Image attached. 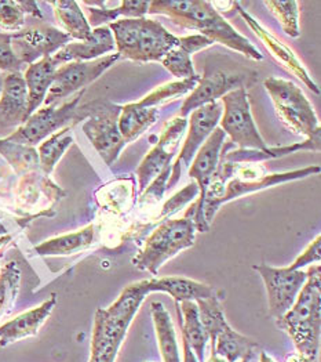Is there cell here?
Returning <instances> with one entry per match:
<instances>
[{
    "label": "cell",
    "instance_id": "f35d334b",
    "mask_svg": "<svg viewBox=\"0 0 321 362\" xmlns=\"http://www.w3.org/2000/svg\"><path fill=\"white\" fill-rule=\"evenodd\" d=\"M25 24V14L18 1L0 0V28L6 30H21Z\"/></svg>",
    "mask_w": 321,
    "mask_h": 362
},
{
    "label": "cell",
    "instance_id": "b9f144b4",
    "mask_svg": "<svg viewBox=\"0 0 321 362\" xmlns=\"http://www.w3.org/2000/svg\"><path fill=\"white\" fill-rule=\"evenodd\" d=\"M24 64L16 57L11 49V35L0 32V71L20 72Z\"/></svg>",
    "mask_w": 321,
    "mask_h": 362
},
{
    "label": "cell",
    "instance_id": "e575fe53",
    "mask_svg": "<svg viewBox=\"0 0 321 362\" xmlns=\"http://www.w3.org/2000/svg\"><path fill=\"white\" fill-rule=\"evenodd\" d=\"M196 304L199 308L200 321L205 327V332L208 334L210 341L212 343L219 333L229 327L225 318V313L219 300V296L217 293L208 299L196 302Z\"/></svg>",
    "mask_w": 321,
    "mask_h": 362
},
{
    "label": "cell",
    "instance_id": "ab89813d",
    "mask_svg": "<svg viewBox=\"0 0 321 362\" xmlns=\"http://www.w3.org/2000/svg\"><path fill=\"white\" fill-rule=\"evenodd\" d=\"M199 195V187L198 184H189L186 185L182 191H179L178 194H176L173 198H170L164 206L162 208V211L159 213V217L157 220L162 223V221H166V220H170V217L173 214H176L178 211H181L186 204H189L190 201H193L196 197Z\"/></svg>",
    "mask_w": 321,
    "mask_h": 362
},
{
    "label": "cell",
    "instance_id": "3957f363",
    "mask_svg": "<svg viewBox=\"0 0 321 362\" xmlns=\"http://www.w3.org/2000/svg\"><path fill=\"white\" fill-rule=\"evenodd\" d=\"M308 279L290 311L276 320L277 328L291 337L296 351L316 362L320 351L321 267L310 266Z\"/></svg>",
    "mask_w": 321,
    "mask_h": 362
},
{
    "label": "cell",
    "instance_id": "ba28073f",
    "mask_svg": "<svg viewBox=\"0 0 321 362\" xmlns=\"http://www.w3.org/2000/svg\"><path fill=\"white\" fill-rule=\"evenodd\" d=\"M66 195L42 170L30 172L20 177L14 189L13 211L18 224L24 228L39 217H53L56 205Z\"/></svg>",
    "mask_w": 321,
    "mask_h": 362
},
{
    "label": "cell",
    "instance_id": "7c38bea8",
    "mask_svg": "<svg viewBox=\"0 0 321 362\" xmlns=\"http://www.w3.org/2000/svg\"><path fill=\"white\" fill-rule=\"evenodd\" d=\"M225 132L221 127H215L210 137L205 140V144L195 155L192 166L189 168V176L196 180L199 187V198L196 204L186 211L185 217L192 218L196 230L200 233H207L210 230V224L205 221V191L218 168L221 150L225 144Z\"/></svg>",
    "mask_w": 321,
    "mask_h": 362
},
{
    "label": "cell",
    "instance_id": "ac0fdd59",
    "mask_svg": "<svg viewBox=\"0 0 321 362\" xmlns=\"http://www.w3.org/2000/svg\"><path fill=\"white\" fill-rule=\"evenodd\" d=\"M243 81L244 75H234L224 71H207L196 88L186 97L181 107L179 117L186 118L190 112L205 104L217 103L218 98H222L229 91L244 88Z\"/></svg>",
    "mask_w": 321,
    "mask_h": 362
},
{
    "label": "cell",
    "instance_id": "4fadbf2b",
    "mask_svg": "<svg viewBox=\"0 0 321 362\" xmlns=\"http://www.w3.org/2000/svg\"><path fill=\"white\" fill-rule=\"evenodd\" d=\"M119 54L104 56L98 60L86 62H68L57 68L54 81L46 95L44 105L57 104V101L73 94L85 90L90 83L97 81L105 71H108L117 60Z\"/></svg>",
    "mask_w": 321,
    "mask_h": 362
},
{
    "label": "cell",
    "instance_id": "8d00e7d4",
    "mask_svg": "<svg viewBox=\"0 0 321 362\" xmlns=\"http://www.w3.org/2000/svg\"><path fill=\"white\" fill-rule=\"evenodd\" d=\"M21 272L16 262L4 264L0 272V317L8 310L20 292Z\"/></svg>",
    "mask_w": 321,
    "mask_h": 362
},
{
    "label": "cell",
    "instance_id": "d590c367",
    "mask_svg": "<svg viewBox=\"0 0 321 362\" xmlns=\"http://www.w3.org/2000/svg\"><path fill=\"white\" fill-rule=\"evenodd\" d=\"M200 76H193L189 79H181L178 82L166 83L163 86H159L157 89L149 93L141 101H138L143 107L146 108H156L157 105L167 104L170 101H174L176 98L188 94L189 91L193 90L196 85L199 83Z\"/></svg>",
    "mask_w": 321,
    "mask_h": 362
},
{
    "label": "cell",
    "instance_id": "f5cc1de1",
    "mask_svg": "<svg viewBox=\"0 0 321 362\" xmlns=\"http://www.w3.org/2000/svg\"><path fill=\"white\" fill-rule=\"evenodd\" d=\"M251 358H253V356H248V357H246V358H243L240 362H250L251 361Z\"/></svg>",
    "mask_w": 321,
    "mask_h": 362
},
{
    "label": "cell",
    "instance_id": "d6986e66",
    "mask_svg": "<svg viewBox=\"0 0 321 362\" xmlns=\"http://www.w3.org/2000/svg\"><path fill=\"white\" fill-rule=\"evenodd\" d=\"M237 7H238V13L243 17V20L248 24V27L253 30V32L262 40L265 47L272 54V57H274L276 61L283 68H286L289 72H291L293 76H296L299 81H302L310 90L315 91L316 94H320L319 86L315 83V81L312 79V76L309 75V72L306 71L303 64L299 61V59L296 57V54L292 52L291 49L287 45H284L281 40H279L272 32L263 28L262 25L254 17H251L244 8L240 7L238 3H237Z\"/></svg>",
    "mask_w": 321,
    "mask_h": 362
},
{
    "label": "cell",
    "instance_id": "9a60e30c",
    "mask_svg": "<svg viewBox=\"0 0 321 362\" xmlns=\"http://www.w3.org/2000/svg\"><path fill=\"white\" fill-rule=\"evenodd\" d=\"M253 269L263 279L267 293L269 315L274 320L281 318L293 305L308 279V274L303 270H291L290 267L277 269L267 264L254 266Z\"/></svg>",
    "mask_w": 321,
    "mask_h": 362
},
{
    "label": "cell",
    "instance_id": "7402d4cb",
    "mask_svg": "<svg viewBox=\"0 0 321 362\" xmlns=\"http://www.w3.org/2000/svg\"><path fill=\"white\" fill-rule=\"evenodd\" d=\"M57 304V295L53 293L39 307L17 315L16 318L0 325V347H6L21 339L36 336L42 325L53 313Z\"/></svg>",
    "mask_w": 321,
    "mask_h": 362
},
{
    "label": "cell",
    "instance_id": "681fc988",
    "mask_svg": "<svg viewBox=\"0 0 321 362\" xmlns=\"http://www.w3.org/2000/svg\"><path fill=\"white\" fill-rule=\"evenodd\" d=\"M207 362H228L225 361L224 358H221V357H218V356H214V354H211V357H210V360Z\"/></svg>",
    "mask_w": 321,
    "mask_h": 362
},
{
    "label": "cell",
    "instance_id": "277c9868",
    "mask_svg": "<svg viewBox=\"0 0 321 362\" xmlns=\"http://www.w3.org/2000/svg\"><path fill=\"white\" fill-rule=\"evenodd\" d=\"M240 172L244 173V176L231 175L225 168V165L222 163V160L219 159L218 168L212 175V179L210 181L208 188L205 191V217L208 224L214 220L217 211L224 204L231 202L243 195H248L265 188H270L281 182L299 180L313 175H319L320 166H309V168L298 169L287 173L263 175L260 177L254 176L253 172L251 173L247 172V169L244 168H240Z\"/></svg>",
    "mask_w": 321,
    "mask_h": 362
},
{
    "label": "cell",
    "instance_id": "db71d44e",
    "mask_svg": "<svg viewBox=\"0 0 321 362\" xmlns=\"http://www.w3.org/2000/svg\"><path fill=\"white\" fill-rule=\"evenodd\" d=\"M145 362H147V361H145Z\"/></svg>",
    "mask_w": 321,
    "mask_h": 362
},
{
    "label": "cell",
    "instance_id": "f546056e",
    "mask_svg": "<svg viewBox=\"0 0 321 362\" xmlns=\"http://www.w3.org/2000/svg\"><path fill=\"white\" fill-rule=\"evenodd\" d=\"M211 346L214 356H218L228 362H240L243 358L253 356L257 343L247 336L236 332L229 325L215 337Z\"/></svg>",
    "mask_w": 321,
    "mask_h": 362
},
{
    "label": "cell",
    "instance_id": "603a6c76",
    "mask_svg": "<svg viewBox=\"0 0 321 362\" xmlns=\"http://www.w3.org/2000/svg\"><path fill=\"white\" fill-rule=\"evenodd\" d=\"M147 292H164L169 293L176 303L199 302L205 300L218 292L203 282H198L182 276H163L146 279Z\"/></svg>",
    "mask_w": 321,
    "mask_h": 362
},
{
    "label": "cell",
    "instance_id": "ffe728a7",
    "mask_svg": "<svg viewBox=\"0 0 321 362\" xmlns=\"http://www.w3.org/2000/svg\"><path fill=\"white\" fill-rule=\"evenodd\" d=\"M28 118V90L24 75L7 72L0 94V127H20Z\"/></svg>",
    "mask_w": 321,
    "mask_h": 362
},
{
    "label": "cell",
    "instance_id": "9c48e42d",
    "mask_svg": "<svg viewBox=\"0 0 321 362\" xmlns=\"http://www.w3.org/2000/svg\"><path fill=\"white\" fill-rule=\"evenodd\" d=\"M85 91L86 89L79 91L72 100L61 105L53 104L46 108L37 110L23 126H20L13 134L6 137V140L28 147H35L61 129L69 126L71 122L86 119L83 110L78 108Z\"/></svg>",
    "mask_w": 321,
    "mask_h": 362
},
{
    "label": "cell",
    "instance_id": "bcb514c9",
    "mask_svg": "<svg viewBox=\"0 0 321 362\" xmlns=\"http://www.w3.org/2000/svg\"><path fill=\"white\" fill-rule=\"evenodd\" d=\"M284 362H312L310 360H308L305 356H302V354H299V353H292V354H289L287 356V358H286V361Z\"/></svg>",
    "mask_w": 321,
    "mask_h": 362
},
{
    "label": "cell",
    "instance_id": "44dd1931",
    "mask_svg": "<svg viewBox=\"0 0 321 362\" xmlns=\"http://www.w3.org/2000/svg\"><path fill=\"white\" fill-rule=\"evenodd\" d=\"M116 50L114 35L108 25L98 27L91 32V36L85 42L68 43L59 50L53 60L57 65H63L68 62H86L104 57L107 53Z\"/></svg>",
    "mask_w": 321,
    "mask_h": 362
},
{
    "label": "cell",
    "instance_id": "8fae6325",
    "mask_svg": "<svg viewBox=\"0 0 321 362\" xmlns=\"http://www.w3.org/2000/svg\"><path fill=\"white\" fill-rule=\"evenodd\" d=\"M224 108L221 129L231 137V143L238 150L265 151L269 147L254 122L246 88L229 91L222 98Z\"/></svg>",
    "mask_w": 321,
    "mask_h": 362
},
{
    "label": "cell",
    "instance_id": "484cf974",
    "mask_svg": "<svg viewBox=\"0 0 321 362\" xmlns=\"http://www.w3.org/2000/svg\"><path fill=\"white\" fill-rule=\"evenodd\" d=\"M98 238V228L95 224H88L87 227L42 242L35 247L39 256H71L83 252L91 247Z\"/></svg>",
    "mask_w": 321,
    "mask_h": 362
},
{
    "label": "cell",
    "instance_id": "7a4b0ae2",
    "mask_svg": "<svg viewBox=\"0 0 321 362\" xmlns=\"http://www.w3.org/2000/svg\"><path fill=\"white\" fill-rule=\"evenodd\" d=\"M146 295L149 292L145 279L126 286L116 302L97 310L88 362L116 361L117 353Z\"/></svg>",
    "mask_w": 321,
    "mask_h": 362
},
{
    "label": "cell",
    "instance_id": "f1b7e54d",
    "mask_svg": "<svg viewBox=\"0 0 321 362\" xmlns=\"http://www.w3.org/2000/svg\"><path fill=\"white\" fill-rule=\"evenodd\" d=\"M159 118V110L146 108L140 103L121 105L119 117V130L127 143L137 140L147 129H150Z\"/></svg>",
    "mask_w": 321,
    "mask_h": 362
},
{
    "label": "cell",
    "instance_id": "cb8c5ba5",
    "mask_svg": "<svg viewBox=\"0 0 321 362\" xmlns=\"http://www.w3.org/2000/svg\"><path fill=\"white\" fill-rule=\"evenodd\" d=\"M212 42L203 35H190L178 37V43L173 50H170L166 57L160 61L163 66L178 79H189L196 76L192 54L211 46Z\"/></svg>",
    "mask_w": 321,
    "mask_h": 362
},
{
    "label": "cell",
    "instance_id": "52a82bcc",
    "mask_svg": "<svg viewBox=\"0 0 321 362\" xmlns=\"http://www.w3.org/2000/svg\"><path fill=\"white\" fill-rule=\"evenodd\" d=\"M263 86L274 104L280 121L291 132L308 137V140L320 137L319 118L305 93L295 83L270 76L263 81Z\"/></svg>",
    "mask_w": 321,
    "mask_h": 362
},
{
    "label": "cell",
    "instance_id": "f6af8a7d",
    "mask_svg": "<svg viewBox=\"0 0 321 362\" xmlns=\"http://www.w3.org/2000/svg\"><path fill=\"white\" fill-rule=\"evenodd\" d=\"M182 346H183V360H182V362H199L196 356H195V353H193V350L190 349L189 343L185 339H182Z\"/></svg>",
    "mask_w": 321,
    "mask_h": 362
},
{
    "label": "cell",
    "instance_id": "7dc6e473",
    "mask_svg": "<svg viewBox=\"0 0 321 362\" xmlns=\"http://www.w3.org/2000/svg\"><path fill=\"white\" fill-rule=\"evenodd\" d=\"M13 241V237L10 235V234H7V235H1L0 237V252L10 243V242Z\"/></svg>",
    "mask_w": 321,
    "mask_h": 362
},
{
    "label": "cell",
    "instance_id": "d6a6232c",
    "mask_svg": "<svg viewBox=\"0 0 321 362\" xmlns=\"http://www.w3.org/2000/svg\"><path fill=\"white\" fill-rule=\"evenodd\" d=\"M0 155L13 168L17 176H24L30 172L40 170L39 155L35 147H28L0 139Z\"/></svg>",
    "mask_w": 321,
    "mask_h": 362
},
{
    "label": "cell",
    "instance_id": "60d3db41",
    "mask_svg": "<svg viewBox=\"0 0 321 362\" xmlns=\"http://www.w3.org/2000/svg\"><path fill=\"white\" fill-rule=\"evenodd\" d=\"M171 175V165L164 168L162 173L147 185V189L140 199V205H156L164 195V191L167 189V181Z\"/></svg>",
    "mask_w": 321,
    "mask_h": 362
},
{
    "label": "cell",
    "instance_id": "8992f818",
    "mask_svg": "<svg viewBox=\"0 0 321 362\" xmlns=\"http://www.w3.org/2000/svg\"><path fill=\"white\" fill-rule=\"evenodd\" d=\"M195 234L196 227L189 217L162 221L146 238L143 250L133 259V264L141 272L157 275L167 260L193 246Z\"/></svg>",
    "mask_w": 321,
    "mask_h": 362
},
{
    "label": "cell",
    "instance_id": "83f0119b",
    "mask_svg": "<svg viewBox=\"0 0 321 362\" xmlns=\"http://www.w3.org/2000/svg\"><path fill=\"white\" fill-rule=\"evenodd\" d=\"M150 315L157 337V346L163 362H181V353L176 341V327L170 313L162 302L150 303Z\"/></svg>",
    "mask_w": 321,
    "mask_h": 362
},
{
    "label": "cell",
    "instance_id": "836d02e7",
    "mask_svg": "<svg viewBox=\"0 0 321 362\" xmlns=\"http://www.w3.org/2000/svg\"><path fill=\"white\" fill-rule=\"evenodd\" d=\"M150 1H120L117 8H88V24L90 27H102L107 23L112 24L119 17L123 18H141L149 10Z\"/></svg>",
    "mask_w": 321,
    "mask_h": 362
},
{
    "label": "cell",
    "instance_id": "d4e9b609",
    "mask_svg": "<svg viewBox=\"0 0 321 362\" xmlns=\"http://www.w3.org/2000/svg\"><path fill=\"white\" fill-rule=\"evenodd\" d=\"M59 65L53 57H44L42 60L30 64L24 74V79L28 90V115H32L44 103L46 95L50 90L54 74Z\"/></svg>",
    "mask_w": 321,
    "mask_h": 362
},
{
    "label": "cell",
    "instance_id": "5b68a950",
    "mask_svg": "<svg viewBox=\"0 0 321 362\" xmlns=\"http://www.w3.org/2000/svg\"><path fill=\"white\" fill-rule=\"evenodd\" d=\"M114 35L119 57L137 62L162 61L178 43L159 21L141 18H121L108 25Z\"/></svg>",
    "mask_w": 321,
    "mask_h": 362
},
{
    "label": "cell",
    "instance_id": "816d5d0a",
    "mask_svg": "<svg viewBox=\"0 0 321 362\" xmlns=\"http://www.w3.org/2000/svg\"><path fill=\"white\" fill-rule=\"evenodd\" d=\"M3 79H4V75L0 74V94H1V90H3Z\"/></svg>",
    "mask_w": 321,
    "mask_h": 362
},
{
    "label": "cell",
    "instance_id": "5bb4252c",
    "mask_svg": "<svg viewBox=\"0 0 321 362\" xmlns=\"http://www.w3.org/2000/svg\"><path fill=\"white\" fill-rule=\"evenodd\" d=\"M221 115H222V105L218 101L205 104L203 107L190 112L188 136L174 163H171V175L167 181V188H173L181 179L182 173L190 166L195 155L205 144V140L210 137L214 129L218 127Z\"/></svg>",
    "mask_w": 321,
    "mask_h": 362
},
{
    "label": "cell",
    "instance_id": "6da1fadb",
    "mask_svg": "<svg viewBox=\"0 0 321 362\" xmlns=\"http://www.w3.org/2000/svg\"><path fill=\"white\" fill-rule=\"evenodd\" d=\"M147 13L167 16L179 27L199 30V35L208 37L212 43H221L251 60H263L262 53L234 30L210 1L155 0L150 1Z\"/></svg>",
    "mask_w": 321,
    "mask_h": 362
},
{
    "label": "cell",
    "instance_id": "4dcf8cb0",
    "mask_svg": "<svg viewBox=\"0 0 321 362\" xmlns=\"http://www.w3.org/2000/svg\"><path fill=\"white\" fill-rule=\"evenodd\" d=\"M49 4L54 8L56 18L59 25L66 30V35L80 42L87 40L92 30L78 1H50Z\"/></svg>",
    "mask_w": 321,
    "mask_h": 362
},
{
    "label": "cell",
    "instance_id": "c3c4849f",
    "mask_svg": "<svg viewBox=\"0 0 321 362\" xmlns=\"http://www.w3.org/2000/svg\"><path fill=\"white\" fill-rule=\"evenodd\" d=\"M260 362H276L270 356H267L265 351L261 353V356H260Z\"/></svg>",
    "mask_w": 321,
    "mask_h": 362
},
{
    "label": "cell",
    "instance_id": "74e56055",
    "mask_svg": "<svg viewBox=\"0 0 321 362\" xmlns=\"http://www.w3.org/2000/svg\"><path fill=\"white\" fill-rule=\"evenodd\" d=\"M265 6L270 10V13L277 18V21L281 25V30L286 32V35L291 37H299V8L298 1H265Z\"/></svg>",
    "mask_w": 321,
    "mask_h": 362
},
{
    "label": "cell",
    "instance_id": "1f68e13d",
    "mask_svg": "<svg viewBox=\"0 0 321 362\" xmlns=\"http://www.w3.org/2000/svg\"><path fill=\"white\" fill-rule=\"evenodd\" d=\"M73 143V134H72V126H66L59 130L57 133L52 134L49 139H46L37 150L39 155V166L42 173L46 176H50L54 170L56 165L65 151L72 146Z\"/></svg>",
    "mask_w": 321,
    "mask_h": 362
},
{
    "label": "cell",
    "instance_id": "ee69618b",
    "mask_svg": "<svg viewBox=\"0 0 321 362\" xmlns=\"http://www.w3.org/2000/svg\"><path fill=\"white\" fill-rule=\"evenodd\" d=\"M18 4L21 7V10L24 11V14H30V16H33L36 18H40V20L43 18L36 1H18Z\"/></svg>",
    "mask_w": 321,
    "mask_h": 362
},
{
    "label": "cell",
    "instance_id": "4316f807",
    "mask_svg": "<svg viewBox=\"0 0 321 362\" xmlns=\"http://www.w3.org/2000/svg\"><path fill=\"white\" fill-rule=\"evenodd\" d=\"M178 318L181 324V336L185 339L193 350L199 362H205V346L210 341L208 334L199 317V308L196 302L176 303Z\"/></svg>",
    "mask_w": 321,
    "mask_h": 362
},
{
    "label": "cell",
    "instance_id": "2e32d148",
    "mask_svg": "<svg viewBox=\"0 0 321 362\" xmlns=\"http://www.w3.org/2000/svg\"><path fill=\"white\" fill-rule=\"evenodd\" d=\"M11 35V49L23 64H33L44 57H53L72 37L52 25L39 23Z\"/></svg>",
    "mask_w": 321,
    "mask_h": 362
},
{
    "label": "cell",
    "instance_id": "e0dca14e",
    "mask_svg": "<svg viewBox=\"0 0 321 362\" xmlns=\"http://www.w3.org/2000/svg\"><path fill=\"white\" fill-rule=\"evenodd\" d=\"M186 126L188 119L181 117H176L173 121L166 123L159 141L137 168V177L141 192L145 191L146 187L162 173L164 168L171 165Z\"/></svg>",
    "mask_w": 321,
    "mask_h": 362
},
{
    "label": "cell",
    "instance_id": "f907efd6",
    "mask_svg": "<svg viewBox=\"0 0 321 362\" xmlns=\"http://www.w3.org/2000/svg\"><path fill=\"white\" fill-rule=\"evenodd\" d=\"M8 234V231H7V228L3 226V223L0 221V237L1 235H7Z\"/></svg>",
    "mask_w": 321,
    "mask_h": 362
},
{
    "label": "cell",
    "instance_id": "7bdbcfd3",
    "mask_svg": "<svg viewBox=\"0 0 321 362\" xmlns=\"http://www.w3.org/2000/svg\"><path fill=\"white\" fill-rule=\"evenodd\" d=\"M321 262V237L319 235L316 240L309 243V246L301 253L296 260L290 266L291 270H302L305 266H313V263L320 264Z\"/></svg>",
    "mask_w": 321,
    "mask_h": 362
},
{
    "label": "cell",
    "instance_id": "30bf717a",
    "mask_svg": "<svg viewBox=\"0 0 321 362\" xmlns=\"http://www.w3.org/2000/svg\"><path fill=\"white\" fill-rule=\"evenodd\" d=\"M86 111L87 121L83 124V132L104 162L112 165L128 144L119 130L121 105L108 100H98L87 104Z\"/></svg>",
    "mask_w": 321,
    "mask_h": 362
}]
</instances>
